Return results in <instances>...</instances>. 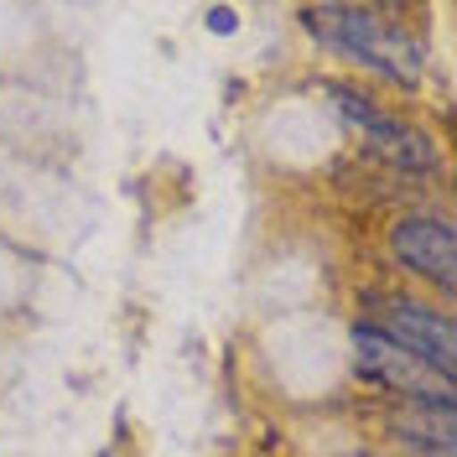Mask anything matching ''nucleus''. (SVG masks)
Wrapping results in <instances>:
<instances>
[{"mask_svg":"<svg viewBox=\"0 0 457 457\" xmlns=\"http://www.w3.org/2000/svg\"><path fill=\"white\" fill-rule=\"evenodd\" d=\"M302 21L317 31L322 47L364 62L374 73H385L400 88L427 84V42L411 27H395L390 11H359V5H307Z\"/></svg>","mask_w":457,"mask_h":457,"instance_id":"1","label":"nucleus"},{"mask_svg":"<svg viewBox=\"0 0 457 457\" xmlns=\"http://www.w3.org/2000/svg\"><path fill=\"white\" fill-rule=\"evenodd\" d=\"M374 333L390 338L395 348L416 353L427 370H436L442 379H453V364H457V343H453V322L442 312H431L421 302H374Z\"/></svg>","mask_w":457,"mask_h":457,"instance_id":"3","label":"nucleus"},{"mask_svg":"<svg viewBox=\"0 0 457 457\" xmlns=\"http://www.w3.org/2000/svg\"><path fill=\"white\" fill-rule=\"evenodd\" d=\"M99 457H104V453H99Z\"/></svg>","mask_w":457,"mask_h":457,"instance_id":"7","label":"nucleus"},{"mask_svg":"<svg viewBox=\"0 0 457 457\" xmlns=\"http://www.w3.org/2000/svg\"><path fill=\"white\" fill-rule=\"evenodd\" d=\"M390 250L411 276L431 281L442 296L457 286V239L442 219H400L390 228Z\"/></svg>","mask_w":457,"mask_h":457,"instance_id":"5","label":"nucleus"},{"mask_svg":"<svg viewBox=\"0 0 457 457\" xmlns=\"http://www.w3.org/2000/svg\"><path fill=\"white\" fill-rule=\"evenodd\" d=\"M328 99H333L338 120L359 136V145L370 156H379V162H390L400 171H436V145H431V136L400 125L395 114L374 110L370 99H359L353 88H328Z\"/></svg>","mask_w":457,"mask_h":457,"instance_id":"2","label":"nucleus"},{"mask_svg":"<svg viewBox=\"0 0 457 457\" xmlns=\"http://www.w3.org/2000/svg\"><path fill=\"white\" fill-rule=\"evenodd\" d=\"M353 364L405 400H453V379L427 370L416 353H405L390 338H379L374 328H353Z\"/></svg>","mask_w":457,"mask_h":457,"instance_id":"4","label":"nucleus"},{"mask_svg":"<svg viewBox=\"0 0 457 457\" xmlns=\"http://www.w3.org/2000/svg\"><path fill=\"white\" fill-rule=\"evenodd\" d=\"M208 27H213V31H234V27H239V16H234L228 5H213V11H208Z\"/></svg>","mask_w":457,"mask_h":457,"instance_id":"6","label":"nucleus"}]
</instances>
